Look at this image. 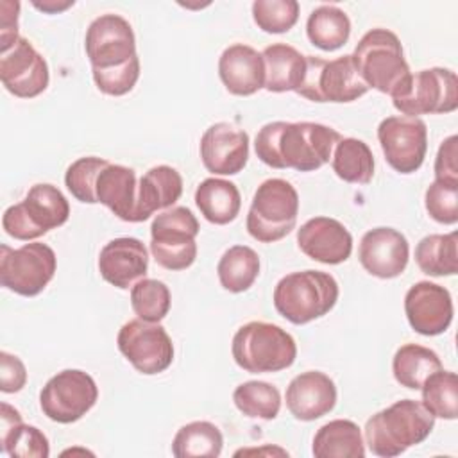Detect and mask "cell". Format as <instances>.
<instances>
[{"label":"cell","instance_id":"obj_1","mask_svg":"<svg viewBox=\"0 0 458 458\" xmlns=\"http://www.w3.org/2000/svg\"><path fill=\"white\" fill-rule=\"evenodd\" d=\"M340 140L338 131L322 123L279 120L258 131L254 150L259 161L272 168L313 172L331 159Z\"/></svg>","mask_w":458,"mask_h":458},{"label":"cell","instance_id":"obj_2","mask_svg":"<svg viewBox=\"0 0 458 458\" xmlns=\"http://www.w3.org/2000/svg\"><path fill=\"white\" fill-rule=\"evenodd\" d=\"M435 428V417L420 401L401 399L365 422V444L372 454L394 458L424 442Z\"/></svg>","mask_w":458,"mask_h":458},{"label":"cell","instance_id":"obj_3","mask_svg":"<svg viewBox=\"0 0 458 458\" xmlns=\"http://www.w3.org/2000/svg\"><path fill=\"white\" fill-rule=\"evenodd\" d=\"M363 82L385 95H397L411 72L404 59L403 45L388 29H370L361 36L351 54Z\"/></svg>","mask_w":458,"mask_h":458},{"label":"cell","instance_id":"obj_4","mask_svg":"<svg viewBox=\"0 0 458 458\" xmlns=\"http://www.w3.org/2000/svg\"><path fill=\"white\" fill-rule=\"evenodd\" d=\"M338 301L336 279L322 270L292 272L274 288V306L288 322L302 326L327 315Z\"/></svg>","mask_w":458,"mask_h":458},{"label":"cell","instance_id":"obj_5","mask_svg":"<svg viewBox=\"0 0 458 458\" xmlns=\"http://www.w3.org/2000/svg\"><path fill=\"white\" fill-rule=\"evenodd\" d=\"M231 352L236 365L245 372H279L293 365L297 344L283 327L252 320L234 333Z\"/></svg>","mask_w":458,"mask_h":458},{"label":"cell","instance_id":"obj_6","mask_svg":"<svg viewBox=\"0 0 458 458\" xmlns=\"http://www.w3.org/2000/svg\"><path fill=\"white\" fill-rule=\"evenodd\" d=\"M70 216V204L63 191L48 182L34 184L25 199L9 206L2 216L4 231L14 240H36L50 229L61 227Z\"/></svg>","mask_w":458,"mask_h":458},{"label":"cell","instance_id":"obj_7","mask_svg":"<svg viewBox=\"0 0 458 458\" xmlns=\"http://www.w3.org/2000/svg\"><path fill=\"white\" fill-rule=\"evenodd\" d=\"M297 215V190L284 179H267L254 191L245 222L247 233L261 243L279 242L295 227Z\"/></svg>","mask_w":458,"mask_h":458},{"label":"cell","instance_id":"obj_8","mask_svg":"<svg viewBox=\"0 0 458 458\" xmlns=\"http://www.w3.org/2000/svg\"><path fill=\"white\" fill-rule=\"evenodd\" d=\"M197 216L186 206H174L156 215L150 225V252L166 270H186L197 258Z\"/></svg>","mask_w":458,"mask_h":458},{"label":"cell","instance_id":"obj_9","mask_svg":"<svg viewBox=\"0 0 458 458\" xmlns=\"http://www.w3.org/2000/svg\"><path fill=\"white\" fill-rule=\"evenodd\" d=\"M369 86L356 70L352 55H340L333 61L306 55V73L295 91L311 102H352L363 97Z\"/></svg>","mask_w":458,"mask_h":458},{"label":"cell","instance_id":"obj_10","mask_svg":"<svg viewBox=\"0 0 458 458\" xmlns=\"http://www.w3.org/2000/svg\"><path fill=\"white\" fill-rule=\"evenodd\" d=\"M404 116L445 114L458 107V77L449 68H426L410 75L403 89L392 97Z\"/></svg>","mask_w":458,"mask_h":458},{"label":"cell","instance_id":"obj_11","mask_svg":"<svg viewBox=\"0 0 458 458\" xmlns=\"http://www.w3.org/2000/svg\"><path fill=\"white\" fill-rule=\"evenodd\" d=\"M57 268V258L47 243L32 242L18 249L0 247V283L7 290L34 297L45 290Z\"/></svg>","mask_w":458,"mask_h":458},{"label":"cell","instance_id":"obj_12","mask_svg":"<svg viewBox=\"0 0 458 458\" xmlns=\"http://www.w3.org/2000/svg\"><path fill=\"white\" fill-rule=\"evenodd\" d=\"M98 386L81 369H64L52 376L39 392L43 415L59 424H72L82 419L97 403Z\"/></svg>","mask_w":458,"mask_h":458},{"label":"cell","instance_id":"obj_13","mask_svg":"<svg viewBox=\"0 0 458 458\" xmlns=\"http://www.w3.org/2000/svg\"><path fill=\"white\" fill-rule=\"evenodd\" d=\"M125 360L141 374L165 372L174 361V344L159 322L134 318L125 322L116 336Z\"/></svg>","mask_w":458,"mask_h":458},{"label":"cell","instance_id":"obj_14","mask_svg":"<svg viewBox=\"0 0 458 458\" xmlns=\"http://www.w3.org/2000/svg\"><path fill=\"white\" fill-rule=\"evenodd\" d=\"M377 140L386 163L399 174L417 172L428 152V127L415 116H386L377 125Z\"/></svg>","mask_w":458,"mask_h":458},{"label":"cell","instance_id":"obj_15","mask_svg":"<svg viewBox=\"0 0 458 458\" xmlns=\"http://www.w3.org/2000/svg\"><path fill=\"white\" fill-rule=\"evenodd\" d=\"M91 70H107L136 57V38L131 23L120 14H100L95 18L84 39Z\"/></svg>","mask_w":458,"mask_h":458},{"label":"cell","instance_id":"obj_16","mask_svg":"<svg viewBox=\"0 0 458 458\" xmlns=\"http://www.w3.org/2000/svg\"><path fill=\"white\" fill-rule=\"evenodd\" d=\"M0 81L11 95L18 98H34L48 86V64L34 45L20 36V39L0 57Z\"/></svg>","mask_w":458,"mask_h":458},{"label":"cell","instance_id":"obj_17","mask_svg":"<svg viewBox=\"0 0 458 458\" xmlns=\"http://www.w3.org/2000/svg\"><path fill=\"white\" fill-rule=\"evenodd\" d=\"M404 313L411 329L424 336L442 335L453 322V299L447 288L419 281L404 295Z\"/></svg>","mask_w":458,"mask_h":458},{"label":"cell","instance_id":"obj_18","mask_svg":"<svg viewBox=\"0 0 458 458\" xmlns=\"http://www.w3.org/2000/svg\"><path fill=\"white\" fill-rule=\"evenodd\" d=\"M200 159L215 175L242 172L249 159V134L229 122L209 125L200 138Z\"/></svg>","mask_w":458,"mask_h":458},{"label":"cell","instance_id":"obj_19","mask_svg":"<svg viewBox=\"0 0 458 458\" xmlns=\"http://www.w3.org/2000/svg\"><path fill=\"white\" fill-rule=\"evenodd\" d=\"M358 258L370 276L392 279L404 272L410 259V245L401 231L374 227L361 236Z\"/></svg>","mask_w":458,"mask_h":458},{"label":"cell","instance_id":"obj_20","mask_svg":"<svg viewBox=\"0 0 458 458\" xmlns=\"http://www.w3.org/2000/svg\"><path fill=\"white\" fill-rule=\"evenodd\" d=\"M299 249L311 259L324 265H338L352 252V236L347 227L329 216L306 220L297 231Z\"/></svg>","mask_w":458,"mask_h":458},{"label":"cell","instance_id":"obj_21","mask_svg":"<svg viewBox=\"0 0 458 458\" xmlns=\"http://www.w3.org/2000/svg\"><path fill=\"white\" fill-rule=\"evenodd\" d=\"M148 254L141 240L122 236L107 242L98 254V272L109 284L127 290L145 277Z\"/></svg>","mask_w":458,"mask_h":458},{"label":"cell","instance_id":"obj_22","mask_svg":"<svg viewBox=\"0 0 458 458\" xmlns=\"http://www.w3.org/2000/svg\"><path fill=\"white\" fill-rule=\"evenodd\" d=\"M335 404V381L320 370L301 372L286 388V408L297 420L310 422L320 419L327 415Z\"/></svg>","mask_w":458,"mask_h":458},{"label":"cell","instance_id":"obj_23","mask_svg":"<svg viewBox=\"0 0 458 458\" xmlns=\"http://www.w3.org/2000/svg\"><path fill=\"white\" fill-rule=\"evenodd\" d=\"M218 75L231 95L249 97L265 86V63L256 48L234 43L220 54Z\"/></svg>","mask_w":458,"mask_h":458},{"label":"cell","instance_id":"obj_24","mask_svg":"<svg viewBox=\"0 0 458 458\" xmlns=\"http://www.w3.org/2000/svg\"><path fill=\"white\" fill-rule=\"evenodd\" d=\"M136 174L129 166L107 163L97 177V202L109 208L123 222H136Z\"/></svg>","mask_w":458,"mask_h":458},{"label":"cell","instance_id":"obj_25","mask_svg":"<svg viewBox=\"0 0 458 458\" xmlns=\"http://www.w3.org/2000/svg\"><path fill=\"white\" fill-rule=\"evenodd\" d=\"M182 193L181 174L168 165H157L147 170L136 191V222L147 220L154 211L172 208Z\"/></svg>","mask_w":458,"mask_h":458},{"label":"cell","instance_id":"obj_26","mask_svg":"<svg viewBox=\"0 0 458 458\" xmlns=\"http://www.w3.org/2000/svg\"><path fill=\"white\" fill-rule=\"evenodd\" d=\"M265 63V89L270 93L297 91L306 73V55L286 43L268 45L261 52Z\"/></svg>","mask_w":458,"mask_h":458},{"label":"cell","instance_id":"obj_27","mask_svg":"<svg viewBox=\"0 0 458 458\" xmlns=\"http://www.w3.org/2000/svg\"><path fill=\"white\" fill-rule=\"evenodd\" d=\"M195 204L208 222L225 225L238 216L242 195L234 182L220 177H208L195 190Z\"/></svg>","mask_w":458,"mask_h":458},{"label":"cell","instance_id":"obj_28","mask_svg":"<svg viewBox=\"0 0 458 458\" xmlns=\"http://www.w3.org/2000/svg\"><path fill=\"white\" fill-rule=\"evenodd\" d=\"M311 453L317 458H363L365 442L361 429L347 419L329 420L315 433Z\"/></svg>","mask_w":458,"mask_h":458},{"label":"cell","instance_id":"obj_29","mask_svg":"<svg viewBox=\"0 0 458 458\" xmlns=\"http://www.w3.org/2000/svg\"><path fill=\"white\" fill-rule=\"evenodd\" d=\"M440 369L442 361L438 354L419 344L401 345L392 360V372L395 381L410 390H420L422 383Z\"/></svg>","mask_w":458,"mask_h":458},{"label":"cell","instance_id":"obj_30","mask_svg":"<svg viewBox=\"0 0 458 458\" xmlns=\"http://www.w3.org/2000/svg\"><path fill=\"white\" fill-rule=\"evenodd\" d=\"M308 39L320 50L333 52L344 47L351 36V20L336 5H318L306 21Z\"/></svg>","mask_w":458,"mask_h":458},{"label":"cell","instance_id":"obj_31","mask_svg":"<svg viewBox=\"0 0 458 458\" xmlns=\"http://www.w3.org/2000/svg\"><path fill=\"white\" fill-rule=\"evenodd\" d=\"M333 172L345 182L367 184L374 177V156L370 147L358 138H342L331 156Z\"/></svg>","mask_w":458,"mask_h":458},{"label":"cell","instance_id":"obj_32","mask_svg":"<svg viewBox=\"0 0 458 458\" xmlns=\"http://www.w3.org/2000/svg\"><path fill=\"white\" fill-rule=\"evenodd\" d=\"M415 261L428 276H454L458 270V233L424 236L415 247Z\"/></svg>","mask_w":458,"mask_h":458},{"label":"cell","instance_id":"obj_33","mask_svg":"<svg viewBox=\"0 0 458 458\" xmlns=\"http://www.w3.org/2000/svg\"><path fill=\"white\" fill-rule=\"evenodd\" d=\"M216 274L224 290L242 293L249 290L259 276V256L247 245H233L222 254Z\"/></svg>","mask_w":458,"mask_h":458},{"label":"cell","instance_id":"obj_34","mask_svg":"<svg viewBox=\"0 0 458 458\" xmlns=\"http://www.w3.org/2000/svg\"><path fill=\"white\" fill-rule=\"evenodd\" d=\"M222 447V431L208 420H193L181 426L172 440V453L177 458H216Z\"/></svg>","mask_w":458,"mask_h":458},{"label":"cell","instance_id":"obj_35","mask_svg":"<svg viewBox=\"0 0 458 458\" xmlns=\"http://www.w3.org/2000/svg\"><path fill=\"white\" fill-rule=\"evenodd\" d=\"M422 404L437 419L454 420L458 417V377L451 370L433 372L420 386Z\"/></svg>","mask_w":458,"mask_h":458},{"label":"cell","instance_id":"obj_36","mask_svg":"<svg viewBox=\"0 0 458 458\" xmlns=\"http://www.w3.org/2000/svg\"><path fill=\"white\" fill-rule=\"evenodd\" d=\"M234 406L250 419L272 420L281 410V394L277 386L267 381H245L233 392Z\"/></svg>","mask_w":458,"mask_h":458},{"label":"cell","instance_id":"obj_37","mask_svg":"<svg viewBox=\"0 0 458 458\" xmlns=\"http://www.w3.org/2000/svg\"><path fill=\"white\" fill-rule=\"evenodd\" d=\"M170 304V290L159 279L143 277L131 288V306L141 320L161 322L168 315Z\"/></svg>","mask_w":458,"mask_h":458},{"label":"cell","instance_id":"obj_38","mask_svg":"<svg viewBox=\"0 0 458 458\" xmlns=\"http://www.w3.org/2000/svg\"><path fill=\"white\" fill-rule=\"evenodd\" d=\"M0 451L13 458H47L50 454L48 438L36 426L18 422L0 435Z\"/></svg>","mask_w":458,"mask_h":458},{"label":"cell","instance_id":"obj_39","mask_svg":"<svg viewBox=\"0 0 458 458\" xmlns=\"http://www.w3.org/2000/svg\"><path fill=\"white\" fill-rule=\"evenodd\" d=\"M107 163H109L107 159L97 157V156H86V157L75 159L66 168V174H64V184L68 191L84 204H97V195H95L97 177Z\"/></svg>","mask_w":458,"mask_h":458},{"label":"cell","instance_id":"obj_40","mask_svg":"<svg viewBox=\"0 0 458 458\" xmlns=\"http://www.w3.org/2000/svg\"><path fill=\"white\" fill-rule=\"evenodd\" d=\"M254 23L268 34L288 32L299 20L297 0H256L252 4Z\"/></svg>","mask_w":458,"mask_h":458},{"label":"cell","instance_id":"obj_41","mask_svg":"<svg viewBox=\"0 0 458 458\" xmlns=\"http://www.w3.org/2000/svg\"><path fill=\"white\" fill-rule=\"evenodd\" d=\"M426 211L438 224L458 222V181L435 179L424 195Z\"/></svg>","mask_w":458,"mask_h":458},{"label":"cell","instance_id":"obj_42","mask_svg":"<svg viewBox=\"0 0 458 458\" xmlns=\"http://www.w3.org/2000/svg\"><path fill=\"white\" fill-rule=\"evenodd\" d=\"M97 88L111 97H122L129 93L140 79V57H132L129 63L107 68V70H91Z\"/></svg>","mask_w":458,"mask_h":458},{"label":"cell","instance_id":"obj_43","mask_svg":"<svg viewBox=\"0 0 458 458\" xmlns=\"http://www.w3.org/2000/svg\"><path fill=\"white\" fill-rule=\"evenodd\" d=\"M27 383V369L23 361L7 352H0V390L4 394H16L20 392Z\"/></svg>","mask_w":458,"mask_h":458},{"label":"cell","instance_id":"obj_44","mask_svg":"<svg viewBox=\"0 0 458 458\" xmlns=\"http://www.w3.org/2000/svg\"><path fill=\"white\" fill-rule=\"evenodd\" d=\"M435 179L458 181V136L445 138L435 157Z\"/></svg>","mask_w":458,"mask_h":458},{"label":"cell","instance_id":"obj_45","mask_svg":"<svg viewBox=\"0 0 458 458\" xmlns=\"http://www.w3.org/2000/svg\"><path fill=\"white\" fill-rule=\"evenodd\" d=\"M18 14H20V2L2 0L0 2V50L2 54L7 52L18 39Z\"/></svg>","mask_w":458,"mask_h":458},{"label":"cell","instance_id":"obj_46","mask_svg":"<svg viewBox=\"0 0 458 458\" xmlns=\"http://www.w3.org/2000/svg\"><path fill=\"white\" fill-rule=\"evenodd\" d=\"M73 4H75L73 0H64V2H61V0H43V2H38V0H34L32 2V5L36 9H39V11L47 13V14H57L61 11H66Z\"/></svg>","mask_w":458,"mask_h":458},{"label":"cell","instance_id":"obj_47","mask_svg":"<svg viewBox=\"0 0 458 458\" xmlns=\"http://www.w3.org/2000/svg\"><path fill=\"white\" fill-rule=\"evenodd\" d=\"M242 454H268V456L279 454V456H288V451H284L281 447L267 445V447H259V449H240V451L234 453V456H242Z\"/></svg>","mask_w":458,"mask_h":458}]
</instances>
